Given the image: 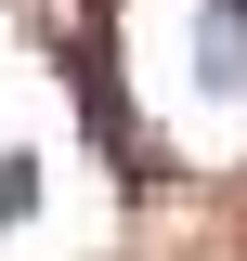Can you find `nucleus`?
I'll return each mask as SVG.
<instances>
[{"label":"nucleus","mask_w":247,"mask_h":261,"mask_svg":"<svg viewBox=\"0 0 247 261\" xmlns=\"http://www.w3.org/2000/svg\"><path fill=\"white\" fill-rule=\"evenodd\" d=\"M39 209V157H0V222H26Z\"/></svg>","instance_id":"1"}]
</instances>
